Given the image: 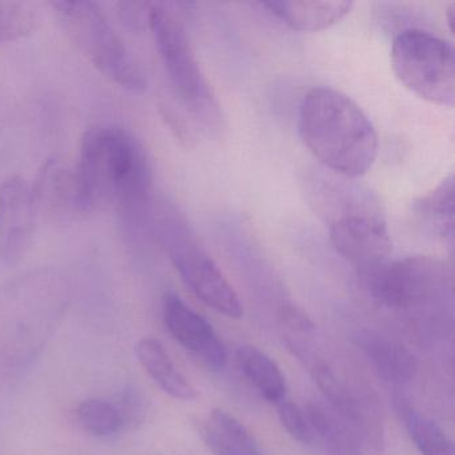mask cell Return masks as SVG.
<instances>
[{"instance_id":"6da1fadb","label":"cell","mask_w":455,"mask_h":455,"mask_svg":"<svg viewBox=\"0 0 455 455\" xmlns=\"http://www.w3.org/2000/svg\"><path fill=\"white\" fill-rule=\"evenodd\" d=\"M73 284L55 266L30 268L0 284V383L36 364L62 324Z\"/></svg>"},{"instance_id":"7a4b0ae2","label":"cell","mask_w":455,"mask_h":455,"mask_svg":"<svg viewBox=\"0 0 455 455\" xmlns=\"http://www.w3.org/2000/svg\"><path fill=\"white\" fill-rule=\"evenodd\" d=\"M299 134L311 154L342 177H362L378 156V135L369 116L350 97L330 87H315L303 98Z\"/></svg>"},{"instance_id":"3957f363","label":"cell","mask_w":455,"mask_h":455,"mask_svg":"<svg viewBox=\"0 0 455 455\" xmlns=\"http://www.w3.org/2000/svg\"><path fill=\"white\" fill-rule=\"evenodd\" d=\"M76 167L92 212L105 206L132 209L148 198V158L138 140L122 127L98 126L84 132Z\"/></svg>"},{"instance_id":"277c9868","label":"cell","mask_w":455,"mask_h":455,"mask_svg":"<svg viewBox=\"0 0 455 455\" xmlns=\"http://www.w3.org/2000/svg\"><path fill=\"white\" fill-rule=\"evenodd\" d=\"M50 7L66 36L106 79L134 94L145 92L148 81L142 68L100 4L60 0Z\"/></svg>"},{"instance_id":"5b68a950","label":"cell","mask_w":455,"mask_h":455,"mask_svg":"<svg viewBox=\"0 0 455 455\" xmlns=\"http://www.w3.org/2000/svg\"><path fill=\"white\" fill-rule=\"evenodd\" d=\"M158 236L186 286L209 307L228 318L243 316V306L217 263L199 243L188 223L174 212L159 217Z\"/></svg>"},{"instance_id":"8992f818","label":"cell","mask_w":455,"mask_h":455,"mask_svg":"<svg viewBox=\"0 0 455 455\" xmlns=\"http://www.w3.org/2000/svg\"><path fill=\"white\" fill-rule=\"evenodd\" d=\"M391 66L398 81L412 94L433 105L455 102V57L449 42L420 28L395 36Z\"/></svg>"},{"instance_id":"52a82bcc","label":"cell","mask_w":455,"mask_h":455,"mask_svg":"<svg viewBox=\"0 0 455 455\" xmlns=\"http://www.w3.org/2000/svg\"><path fill=\"white\" fill-rule=\"evenodd\" d=\"M148 28L164 63L167 78L183 102L194 110L212 108L209 84L202 74L188 34L174 12L164 4H150Z\"/></svg>"},{"instance_id":"ba28073f","label":"cell","mask_w":455,"mask_h":455,"mask_svg":"<svg viewBox=\"0 0 455 455\" xmlns=\"http://www.w3.org/2000/svg\"><path fill=\"white\" fill-rule=\"evenodd\" d=\"M362 276L372 299L388 308L420 305L442 291L447 283L446 267L427 257L388 260Z\"/></svg>"},{"instance_id":"9c48e42d","label":"cell","mask_w":455,"mask_h":455,"mask_svg":"<svg viewBox=\"0 0 455 455\" xmlns=\"http://www.w3.org/2000/svg\"><path fill=\"white\" fill-rule=\"evenodd\" d=\"M330 226L332 246L361 275L388 262L393 244L385 222L369 212H342Z\"/></svg>"},{"instance_id":"30bf717a","label":"cell","mask_w":455,"mask_h":455,"mask_svg":"<svg viewBox=\"0 0 455 455\" xmlns=\"http://www.w3.org/2000/svg\"><path fill=\"white\" fill-rule=\"evenodd\" d=\"M39 217L57 222H73L92 214L76 164L63 156L47 158L31 183Z\"/></svg>"},{"instance_id":"8fae6325","label":"cell","mask_w":455,"mask_h":455,"mask_svg":"<svg viewBox=\"0 0 455 455\" xmlns=\"http://www.w3.org/2000/svg\"><path fill=\"white\" fill-rule=\"evenodd\" d=\"M38 218L31 182L12 175L0 183V262L7 267L30 251Z\"/></svg>"},{"instance_id":"7c38bea8","label":"cell","mask_w":455,"mask_h":455,"mask_svg":"<svg viewBox=\"0 0 455 455\" xmlns=\"http://www.w3.org/2000/svg\"><path fill=\"white\" fill-rule=\"evenodd\" d=\"M164 322L172 337L214 371L225 369L228 353L212 324L188 307L178 295L167 294L164 299Z\"/></svg>"},{"instance_id":"4fadbf2b","label":"cell","mask_w":455,"mask_h":455,"mask_svg":"<svg viewBox=\"0 0 455 455\" xmlns=\"http://www.w3.org/2000/svg\"><path fill=\"white\" fill-rule=\"evenodd\" d=\"M355 342L383 379L403 385L414 379L418 364L414 355L401 343L374 331H359Z\"/></svg>"},{"instance_id":"5bb4252c","label":"cell","mask_w":455,"mask_h":455,"mask_svg":"<svg viewBox=\"0 0 455 455\" xmlns=\"http://www.w3.org/2000/svg\"><path fill=\"white\" fill-rule=\"evenodd\" d=\"M353 2H270L262 4L271 15L281 20L291 30L302 33L326 30L350 14Z\"/></svg>"},{"instance_id":"9a60e30c","label":"cell","mask_w":455,"mask_h":455,"mask_svg":"<svg viewBox=\"0 0 455 455\" xmlns=\"http://www.w3.org/2000/svg\"><path fill=\"white\" fill-rule=\"evenodd\" d=\"M201 435L214 455H263L249 428L225 410L210 412L202 423Z\"/></svg>"},{"instance_id":"2e32d148","label":"cell","mask_w":455,"mask_h":455,"mask_svg":"<svg viewBox=\"0 0 455 455\" xmlns=\"http://www.w3.org/2000/svg\"><path fill=\"white\" fill-rule=\"evenodd\" d=\"M135 355L148 377L162 391L178 401H194L198 396L196 388L178 371L177 367L156 338L145 337L135 345Z\"/></svg>"},{"instance_id":"e0dca14e","label":"cell","mask_w":455,"mask_h":455,"mask_svg":"<svg viewBox=\"0 0 455 455\" xmlns=\"http://www.w3.org/2000/svg\"><path fill=\"white\" fill-rule=\"evenodd\" d=\"M236 362L255 390L271 403L286 399V379L278 364L254 346H242L236 351Z\"/></svg>"},{"instance_id":"ac0fdd59","label":"cell","mask_w":455,"mask_h":455,"mask_svg":"<svg viewBox=\"0 0 455 455\" xmlns=\"http://www.w3.org/2000/svg\"><path fill=\"white\" fill-rule=\"evenodd\" d=\"M428 230L452 247L454 244V178L449 175L415 204Z\"/></svg>"},{"instance_id":"d6986e66","label":"cell","mask_w":455,"mask_h":455,"mask_svg":"<svg viewBox=\"0 0 455 455\" xmlns=\"http://www.w3.org/2000/svg\"><path fill=\"white\" fill-rule=\"evenodd\" d=\"M307 419L323 441L327 455H361L355 434L331 410L321 403H308Z\"/></svg>"},{"instance_id":"ffe728a7","label":"cell","mask_w":455,"mask_h":455,"mask_svg":"<svg viewBox=\"0 0 455 455\" xmlns=\"http://www.w3.org/2000/svg\"><path fill=\"white\" fill-rule=\"evenodd\" d=\"M308 366L311 367L310 370L316 385L319 386L334 411H338L339 417L347 423L350 420L355 426L364 425L366 423L364 422V414L358 401L351 394V391L338 379L331 369L323 362H318L316 359H313Z\"/></svg>"},{"instance_id":"44dd1931","label":"cell","mask_w":455,"mask_h":455,"mask_svg":"<svg viewBox=\"0 0 455 455\" xmlns=\"http://www.w3.org/2000/svg\"><path fill=\"white\" fill-rule=\"evenodd\" d=\"M41 25V9L33 2L0 0V44L28 38Z\"/></svg>"},{"instance_id":"7402d4cb","label":"cell","mask_w":455,"mask_h":455,"mask_svg":"<svg viewBox=\"0 0 455 455\" xmlns=\"http://www.w3.org/2000/svg\"><path fill=\"white\" fill-rule=\"evenodd\" d=\"M76 419L82 430L97 438H110L124 428L116 404L103 399L81 402L76 410Z\"/></svg>"},{"instance_id":"603a6c76","label":"cell","mask_w":455,"mask_h":455,"mask_svg":"<svg viewBox=\"0 0 455 455\" xmlns=\"http://www.w3.org/2000/svg\"><path fill=\"white\" fill-rule=\"evenodd\" d=\"M407 431L422 455H454V447L441 427L419 412L406 415Z\"/></svg>"},{"instance_id":"cb8c5ba5","label":"cell","mask_w":455,"mask_h":455,"mask_svg":"<svg viewBox=\"0 0 455 455\" xmlns=\"http://www.w3.org/2000/svg\"><path fill=\"white\" fill-rule=\"evenodd\" d=\"M116 404L124 428H137L148 414V401L140 388L129 387L121 394Z\"/></svg>"},{"instance_id":"d4e9b609","label":"cell","mask_w":455,"mask_h":455,"mask_svg":"<svg viewBox=\"0 0 455 455\" xmlns=\"http://www.w3.org/2000/svg\"><path fill=\"white\" fill-rule=\"evenodd\" d=\"M276 407L279 420L287 433L300 443H310L314 439V431L302 410L289 399L279 402Z\"/></svg>"},{"instance_id":"484cf974","label":"cell","mask_w":455,"mask_h":455,"mask_svg":"<svg viewBox=\"0 0 455 455\" xmlns=\"http://www.w3.org/2000/svg\"><path fill=\"white\" fill-rule=\"evenodd\" d=\"M116 14L119 20L127 28L137 30L140 28L143 23L148 25V12H150V4H134V2H118L116 4Z\"/></svg>"},{"instance_id":"4316f807","label":"cell","mask_w":455,"mask_h":455,"mask_svg":"<svg viewBox=\"0 0 455 455\" xmlns=\"http://www.w3.org/2000/svg\"><path fill=\"white\" fill-rule=\"evenodd\" d=\"M281 316L287 326L297 331L308 332L315 329L310 316L294 303H286L282 306Z\"/></svg>"},{"instance_id":"83f0119b","label":"cell","mask_w":455,"mask_h":455,"mask_svg":"<svg viewBox=\"0 0 455 455\" xmlns=\"http://www.w3.org/2000/svg\"><path fill=\"white\" fill-rule=\"evenodd\" d=\"M447 25H449L450 31L454 34L455 31V4H451L447 9L446 12Z\"/></svg>"}]
</instances>
